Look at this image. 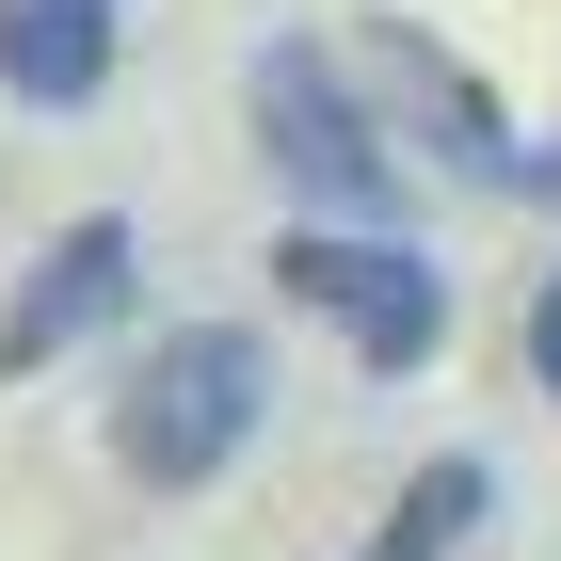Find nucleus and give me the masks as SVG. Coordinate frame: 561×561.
<instances>
[{
    "label": "nucleus",
    "mask_w": 561,
    "mask_h": 561,
    "mask_svg": "<svg viewBox=\"0 0 561 561\" xmlns=\"http://www.w3.org/2000/svg\"><path fill=\"white\" fill-rule=\"evenodd\" d=\"M257 417H273V353L241 321H176V337H145L129 386H113V466L161 481V497H193V481H225L257 449Z\"/></svg>",
    "instance_id": "nucleus-1"
},
{
    "label": "nucleus",
    "mask_w": 561,
    "mask_h": 561,
    "mask_svg": "<svg viewBox=\"0 0 561 561\" xmlns=\"http://www.w3.org/2000/svg\"><path fill=\"white\" fill-rule=\"evenodd\" d=\"M257 145H273V176H289L321 225H401V161H386V129H369V96H353V65L337 48H257Z\"/></svg>",
    "instance_id": "nucleus-2"
},
{
    "label": "nucleus",
    "mask_w": 561,
    "mask_h": 561,
    "mask_svg": "<svg viewBox=\"0 0 561 561\" xmlns=\"http://www.w3.org/2000/svg\"><path fill=\"white\" fill-rule=\"evenodd\" d=\"M273 273H289L305 321L353 337V369H433V337H449V273H433L401 225H305Z\"/></svg>",
    "instance_id": "nucleus-3"
},
{
    "label": "nucleus",
    "mask_w": 561,
    "mask_h": 561,
    "mask_svg": "<svg viewBox=\"0 0 561 561\" xmlns=\"http://www.w3.org/2000/svg\"><path fill=\"white\" fill-rule=\"evenodd\" d=\"M96 321H129V225H113V209L65 225V241L33 257V289L0 305V369H65Z\"/></svg>",
    "instance_id": "nucleus-4"
},
{
    "label": "nucleus",
    "mask_w": 561,
    "mask_h": 561,
    "mask_svg": "<svg viewBox=\"0 0 561 561\" xmlns=\"http://www.w3.org/2000/svg\"><path fill=\"white\" fill-rule=\"evenodd\" d=\"M96 81H113V0H0V96L81 113Z\"/></svg>",
    "instance_id": "nucleus-5"
},
{
    "label": "nucleus",
    "mask_w": 561,
    "mask_h": 561,
    "mask_svg": "<svg viewBox=\"0 0 561 561\" xmlns=\"http://www.w3.org/2000/svg\"><path fill=\"white\" fill-rule=\"evenodd\" d=\"M481 529H497V466H481V449H433V466L386 497V529H369L353 561H466Z\"/></svg>",
    "instance_id": "nucleus-6"
},
{
    "label": "nucleus",
    "mask_w": 561,
    "mask_h": 561,
    "mask_svg": "<svg viewBox=\"0 0 561 561\" xmlns=\"http://www.w3.org/2000/svg\"><path fill=\"white\" fill-rule=\"evenodd\" d=\"M386 65H401V96H417V113H433V145L466 161V193H514V176H529L514 113H497V96H481L466 65H433V48H386Z\"/></svg>",
    "instance_id": "nucleus-7"
},
{
    "label": "nucleus",
    "mask_w": 561,
    "mask_h": 561,
    "mask_svg": "<svg viewBox=\"0 0 561 561\" xmlns=\"http://www.w3.org/2000/svg\"><path fill=\"white\" fill-rule=\"evenodd\" d=\"M529 369H546V401H561V273L529 289Z\"/></svg>",
    "instance_id": "nucleus-8"
},
{
    "label": "nucleus",
    "mask_w": 561,
    "mask_h": 561,
    "mask_svg": "<svg viewBox=\"0 0 561 561\" xmlns=\"http://www.w3.org/2000/svg\"><path fill=\"white\" fill-rule=\"evenodd\" d=\"M514 193H546V209H561V145H529V176H514Z\"/></svg>",
    "instance_id": "nucleus-9"
}]
</instances>
